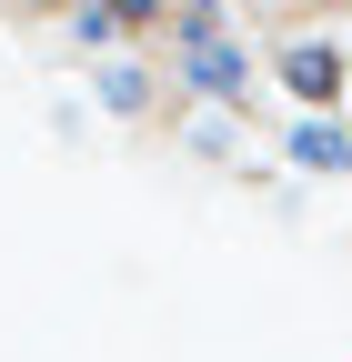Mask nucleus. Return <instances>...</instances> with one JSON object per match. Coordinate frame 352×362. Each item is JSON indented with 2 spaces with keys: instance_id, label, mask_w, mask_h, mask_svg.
Wrapping results in <instances>:
<instances>
[{
  "instance_id": "nucleus-1",
  "label": "nucleus",
  "mask_w": 352,
  "mask_h": 362,
  "mask_svg": "<svg viewBox=\"0 0 352 362\" xmlns=\"http://www.w3.org/2000/svg\"><path fill=\"white\" fill-rule=\"evenodd\" d=\"M171 30V71H182L201 101H242L252 90V61H242V40L222 30V0H192V11H161Z\"/></svg>"
},
{
  "instance_id": "nucleus-4",
  "label": "nucleus",
  "mask_w": 352,
  "mask_h": 362,
  "mask_svg": "<svg viewBox=\"0 0 352 362\" xmlns=\"http://www.w3.org/2000/svg\"><path fill=\"white\" fill-rule=\"evenodd\" d=\"M292 161H302V171H352V131H332V121H292Z\"/></svg>"
},
{
  "instance_id": "nucleus-5",
  "label": "nucleus",
  "mask_w": 352,
  "mask_h": 362,
  "mask_svg": "<svg viewBox=\"0 0 352 362\" xmlns=\"http://www.w3.org/2000/svg\"><path fill=\"white\" fill-rule=\"evenodd\" d=\"M151 90H161V81H151L141 61H101V101H111L121 121H141V111H151Z\"/></svg>"
},
{
  "instance_id": "nucleus-2",
  "label": "nucleus",
  "mask_w": 352,
  "mask_h": 362,
  "mask_svg": "<svg viewBox=\"0 0 352 362\" xmlns=\"http://www.w3.org/2000/svg\"><path fill=\"white\" fill-rule=\"evenodd\" d=\"M272 71H282V90H292L302 111H332L342 101V40H282Z\"/></svg>"
},
{
  "instance_id": "nucleus-3",
  "label": "nucleus",
  "mask_w": 352,
  "mask_h": 362,
  "mask_svg": "<svg viewBox=\"0 0 352 362\" xmlns=\"http://www.w3.org/2000/svg\"><path fill=\"white\" fill-rule=\"evenodd\" d=\"M131 30H161V0H81V11H71L81 51H121Z\"/></svg>"
}]
</instances>
